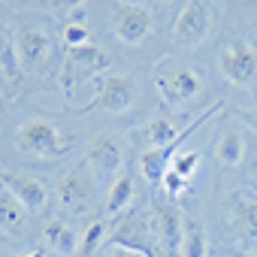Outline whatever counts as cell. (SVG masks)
Segmentation results:
<instances>
[{
    "label": "cell",
    "mask_w": 257,
    "mask_h": 257,
    "mask_svg": "<svg viewBox=\"0 0 257 257\" xmlns=\"http://www.w3.org/2000/svg\"><path fill=\"white\" fill-rule=\"evenodd\" d=\"M134 100H137V82L131 76H106V79H100L97 94L88 109H103V112L118 115L127 106H134Z\"/></svg>",
    "instance_id": "obj_2"
},
{
    "label": "cell",
    "mask_w": 257,
    "mask_h": 257,
    "mask_svg": "<svg viewBox=\"0 0 257 257\" xmlns=\"http://www.w3.org/2000/svg\"><path fill=\"white\" fill-rule=\"evenodd\" d=\"M233 221H236V230L242 236H251L257 239V200H245V197H236L233 200Z\"/></svg>",
    "instance_id": "obj_17"
},
{
    "label": "cell",
    "mask_w": 257,
    "mask_h": 257,
    "mask_svg": "<svg viewBox=\"0 0 257 257\" xmlns=\"http://www.w3.org/2000/svg\"><path fill=\"white\" fill-rule=\"evenodd\" d=\"M22 257H46V254H43V248H34V251H28V254H22Z\"/></svg>",
    "instance_id": "obj_31"
},
{
    "label": "cell",
    "mask_w": 257,
    "mask_h": 257,
    "mask_svg": "<svg viewBox=\"0 0 257 257\" xmlns=\"http://www.w3.org/2000/svg\"><path fill=\"white\" fill-rule=\"evenodd\" d=\"M103 233H106V224L103 221L88 224V230L82 233V254H94L97 245H103Z\"/></svg>",
    "instance_id": "obj_23"
},
{
    "label": "cell",
    "mask_w": 257,
    "mask_h": 257,
    "mask_svg": "<svg viewBox=\"0 0 257 257\" xmlns=\"http://www.w3.org/2000/svg\"><path fill=\"white\" fill-rule=\"evenodd\" d=\"M46 4H49V7H70V10H73V7L85 4V0H46Z\"/></svg>",
    "instance_id": "obj_27"
},
{
    "label": "cell",
    "mask_w": 257,
    "mask_h": 257,
    "mask_svg": "<svg viewBox=\"0 0 257 257\" xmlns=\"http://www.w3.org/2000/svg\"><path fill=\"white\" fill-rule=\"evenodd\" d=\"M152 257H170V254H167L164 248H155V251H152Z\"/></svg>",
    "instance_id": "obj_32"
},
{
    "label": "cell",
    "mask_w": 257,
    "mask_h": 257,
    "mask_svg": "<svg viewBox=\"0 0 257 257\" xmlns=\"http://www.w3.org/2000/svg\"><path fill=\"white\" fill-rule=\"evenodd\" d=\"M185 182H188L185 176H179L176 170H170V173L164 176V191H167L170 197H176V194H182V191H185Z\"/></svg>",
    "instance_id": "obj_26"
},
{
    "label": "cell",
    "mask_w": 257,
    "mask_h": 257,
    "mask_svg": "<svg viewBox=\"0 0 257 257\" xmlns=\"http://www.w3.org/2000/svg\"><path fill=\"white\" fill-rule=\"evenodd\" d=\"M64 43H67L70 49H76V46H85V43H88V28H85L82 16H79L76 22L64 25Z\"/></svg>",
    "instance_id": "obj_24"
},
{
    "label": "cell",
    "mask_w": 257,
    "mask_h": 257,
    "mask_svg": "<svg viewBox=\"0 0 257 257\" xmlns=\"http://www.w3.org/2000/svg\"><path fill=\"white\" fill-rule=\"evenodd\" d=\"M197 127V124H194ZM194 127H188V131L176 140V143H170V146H164V149H152V152H146L143 158H140V170H143V176L149 179V182H164V176L170 173V161H173V152L179 149V143L194 131Z\"/></svg>",
    "instance_id": "obj_13"
},
{
    "label": "cell",
    "mask_w": 257,
    "mask_h": 257,
    "mask_svg": "<svg viewBox=\"0 0 257 257\" xmlns=\"http://www.w3.org/2000/svg\"><path fill=\"white\" fill-rule=\"evenodd\" d=\"M197 164H200V155H197V152H176V161H173L170 170H176L179 176L188 179V176L197 170Z\"/></svg>",
    "instance_id": "obj_25"
},
{
    "label": "cell",
    "mask_w": 257,
    "mask_h": 257,
    "mask_svg": "<svg viewBox=\"0 0 257 257\" xmlns=\"http://www.w3.org/2000/svg\"><path fill=\"white\" fill-rule=\"evenodd\" d=\"M158 88L164 91L167 100L182 103V100H191L194 94H200L203 82H200V76H197L194 70H188V67H176L170 76H158Z\"/></svg>",
    "instance_id": "obj_11"
},
{
    "label": "cell",
    "mask_w": 257,
    "mask_h": 257,
    "mask_svg": "<svg viewBox=\"0 0 257 257\" xmlns=\"http://www.w3.org/2000/svg\"><path fill=\"white\" fill-rule=\"evenodd\" d=\"M109 257H137V251H127V248H112Z\"/></svg>",
    "instance_id": "obj_28"
},
{
    "label": "cell",
    "mask_w": 257,
    "mask_h": 257,
    "mask_svg": "<svg viewBox=\"0 0 257 257\" xmlns=\"http://www.w3.org/2000/svg\"><path fill=\"white\" fill-rule=\"evenodd\" d=\"M22 227V209H16V203H10L7 197H0V230H19Z\"/></svg>",
    "instance_id": "obj_22"
},
{
    "label": "cell",
    "mask_w": 257,
    "mask_h": 257,
    "mask_svg": "<svg viewBox=\"0 0 257 257\" xmlns=\"http://www.w3.org/2000/svg\"><path fill=\"white\" fill-rule=\"evenodd\" d=\"M7 82H10V73H7L4 67H0V94H4V91H7Z\"/></svg>",
    "instance_id": "obj_30"
},
{
    "label": "cell",
    "mask_w": 257,
    "mask_h": 257,
    "mask_svg": "<svg viewBox=\"0 0 257 257\" xmlns=\"http://www.w3.org/2000/svg\"><path fill=\"white\" fill-rule=\"evenodd\" d=\"M43 239H46L49 248H55L61 254H73L76 251V233L64 221H49L46 230H43Z\"/></svg>",
    "instance_id": "obj_16"
},
{
    "label": "cell",
    "mask_w": 257,
    "mask_h": 257,
    "mask_svg": "<svg viewBox=\"0 0 257 257\" xmlns=\"http://www.w3.org/2000/svg\"><path fill=\"white\" fill-rule=\"evenodd\" d=\"M106 64H109V55H106L103 49H97V46H91V43L76 46V49H70V55H67V73H64V79H70L73 70H97V67H106Z\"/></svg>",
    "instance_id": "obj_14"
},
{
    "label": "cell",
    "mask_w": 257,
    "mask_h": 257,
    "mask_svg": "<svg viewBox=\"0 0 257 257\" xmlns=\"http://www.w3.org/2000/svg\"><path fill=\"white\" fill-rule=\"evenodd\" d=\"M215 158H218V164H224V167H239L242 158H245V143H242V137H239L236 131L221 134V140H218V146H215Z\"/></svg>",
    "instance_id": "obj_15"
},
{
    "label": "cell",
    "mask_w": 257,
    "mask_h": 257,
    "mask_svg": "<svg viewBox=\"0 0 257 257\" xmlns=\"http://www.w3.org/2000/svg\"><path fill=\"white\" fill-rule=\"evenodd\" d=\"M131 200H134V179L131 176H118L112 182L109 194H106V212L115 215V212L127 209V203H131Z\"/></svg>",
    "instance_id": "obj_19"
},
{
    "label": "cell",
    "mask_w": 257,
    "mask_h": 257,
    "mask_svg": "<svg viewBox=\"0 0 257 257\" xmlns=\"http://www.w3.org/2000/svg\"><path fill=\"white\" fill-rule=\"evenodd\" d=\"M173 34H176V40L185 43V46H197V43L206 40V34H209V10H206L203 0H188L185 10H182L179 19H176Z\"/></svg>",
    "instance_id": "obj_3"
},
{
    "label": "cell",
    "mask_w": 257,
    "mask_h": 257,
    "mask_svg": "<svg viewBox=\"0 0 257 257\" xmlns=\"http://www.w3.org/2000/svg\"><path fill=\"white\" fill-rule=\"evenodd\" d=\"M182 134H185V131H176V124H173L167 115H158V118H152V121L146 124V140H149L152 146H158V149L176 143Z\"/></svg>",
    "instance_id": "obj_18"
},
{
    "label": "cell",
    "mask_w": 257,
    "mask_h": 257,
    "mask_svg": "<svg viewBox=\"0 0 257 257\" xmlns=\"http://www.w3.org/2000/svg\"><path fill=\"white\" fill-rule=\"evenodd\" d=\"M221 73H224L227 82L245 85V82H251V79L257 76V55H254L248 46L236 43V46H230V49L221 55Z\"/></svg>",
    "instance_id": "obj_9"
},
{
    "label": "cell",
    "mask_w": 257,
    "mask_h": 257,
    "mask_svg": "<svg viewBox=\"0 0 257 257\" xmlns=\"http://www.w3.org/2000/svg\"><path fill=\"white\" fill-rule=\"evenodd\" d=\"M112 25H115V37L121 43H131V46L143 43L152 34V16L143 7H121L115 13V22Z\"/></svg>",
    "instance_id": "obj_8"
},
{
    "label": "cell",
    "mask_w": 257,
    "mask_h": 257,
    "mask_svg": "<svg viewBox=\"0 0 257 257\" xmlns=\"http://www.w3.org/2000/svg\"><path fill=\"white\" fill-rule=\"evenodd\" d=\"M245 121H248V124H251V127H254V131H257V106H254V109H248V112H245Z\"/></svg>",
    "instance_id": "obj_29"
},
{
    "label": "cell",
    "mask_w": 257,
    "mask_h": 257,
    "mask_svg": "<svg viewBox=\"0 0 257 257\" xmlns=\"http://www.w3.org/2000/svg\"><path fill=\"white\" fill-rule=\"evenodd\" d=\"M85 161H88L97 173L109 176V173L121 170V164H124V146H121L118 137H112V134H97V137L88 143V149H85Z\"/></svg>",
    "instance_id": "obj_5"
},
{
    "label": "cell",
    "mask_w": 257,
    "mask_h": 257,
    "mask_svg": "<svg viewBox=\"0 0 257 257\" xmlns=\"http://www.w3.org/2000/svg\"><path fill=\"white\" fill-rule=\"evenodd\" d=\"M91 197H94V185H91L88 173L70 170V173L61 176V182H58V200H61L67 209L82 212V209L91 203Z\"/></svg>",
    "instance_id": "obj_10"
},
{
    "label": "cell",
    "mask_w": 257,
    "mask_h": 257,
    "mask_svg": "<svg viewBox=\"0 0 257 257\" xmlns=\"http://www.w3.org/2000/svg\"><path fill=\"white\" fill-rule=\"evenodd\" d=\"M236 257H257V254H236Z\"/></svg>",
    "instance_id": "obj_33"
},
{
    "label": "cell",
    "mask_w": 257,
    "mask_h": 257,
    "mask_svg": "<svg viewBox=\"0 0 257 257\" xmlns=\"http://www.w3.org/2000/svg\"><path fill=\"white\" fill-rule=\"evenodd\" d=\"M206 227L197 221H188L185 227V245H182V257H206Z\"/></svg>",
    "instance_id": "obj_20"
},
{
    "label": "cell",
    "mask_w": 257,
    "mask_h": 257,
    "mask_svg": "<svg viewBox=\"0 0 257 257\" xmlns=\"http://www.w3.org/2000/svg\"><path fill=\"white\" fill-rule=\"evenodd\" d=\"M4 185L10 188V194L16 197V203L25 212H40L49 200V191L40 179L25 176V173H4Z\"/></svg>",
    "instance_id": "obj_7"
},
{
    "label": "cell",
    "mask_w": 257,
    "mask_h": 257,
    "mask_svg": "<svg viewBox=\"0 0 257 257\" xmlns=\"http://www.w3.org/2000/svg\"><path fill=\"white\" fill-rule=\"evenodd\" d=\"M19 58H16V40H13V34H10V28L0 22V67H4L7 73H10V79L19 73Z\"/></svg>",
    "instance_id": "obj_21"
},
{
    "label": "cell",
    "mask_w": 257,
    "mask_h": 257,
    "mask_svg": "<svg viewBox=\"0 0 257 257\" xmlns=\"http://www.w3.org/2000/svg\"><path fill=\"white\" fill-rule=\"evenodd\" d=\"M49 55V34L40 28H22L16 37V58L22 67H37Z\"/></svg>",
    "instance_id": "obj_12"
},
{
    "label": "cell",
    "mask_w": 257,
    "mask_h": 257,
    "mask_svg": "<svg viewBox=\"0 0 257 257\" xmlns=\"http://www.w3.org/2000/svg\"><path fill=\"white\" fill-rule=\"evenodd\" d=\"M185 215L176 203H161L158 206V233H161V248L170 254V257H179L182 254V245H185Z\"/></svg>",
    "instance_id": "obj_4"
},
{
    "label": "cell",
    "mask_w": 257,
    "mask_h": 257,
    "mask_svg": "<svg viewBox=\"0 0 257 257\" xmlns=\"http://www.w3.org/2000/svg\"><path fill=\"white\" fill-rule=\"evenodd\" d=\"M16 146L28 155H37V158H55L67 149L64 137L55 124L49 121H28L19 127V134H16Z\"/></svg>",
    "instance_id": "obj_1"
},
{
    "label": "cell",
    "mask_w": 257,
    "mask_h": 257,
    "mask_svg": "<svg viewBox=\"0 0 257 257\" xmlns=\"http://www.w3.org/2000/svg\"><path fill=\"white\" fill-rule=\"evenodd\" d=\"M109 245L115 248H127V251H137L152 257V245H149V227H146V215H127L124 221H118L115 233L109 236Z\"/></svg>",
    "instance_id": "obj_6"
}]
</instances>
